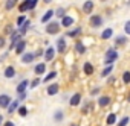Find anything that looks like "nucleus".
I'll return each instance as SVG.
<instances>
[{"label":"nucleus","mask_w":130,"mask_h":126,"mask_svg":"<svg viewBox=\"0 0 130 126\" xmlns=\"http://www.w3.org/2000/svg\"><path fill=\"white\" fill-rule=\"evenodd\" d=\"M55 15H57V17H60V18L66 17V14H64V9H63V8H58V9L55 11Z\"/></svg>","instance_id":"34"},{"label":"nucleus","mask_w":130,"mask_h":126,"mask_svg":"<svg viewBox=\"0 0 130 126\" xmlns=\"http://www.w3.org/2000/svg\"><path fill=\"white\" fill-rule=\"evenodd\" d=\"M19 11H20V12H26V11H29V0H25L23 3L19 5Z\"/></svg>","instance_id":"20"},{"label":"nucleus","mask_w":130,"mask_h":126,"mask_svg":"<svg viewBox=\"0 0 130 126\" xmlns=\"http://www.w3.org/2000/svg\"><path fill=\"white\" fill-rule=\"evenodd\" d=\"M124 32H125L127 35H130V20H128V21L124 24Z\"/></svg>","instance_id":"37"},{"label":"nucleus","mask_w":130,"mask_h":126,"mask_svg":"<svg viewBox=\"0 0 130 126\" xmlns=\"http://www.w3.org/2000/svg\"><path fill=\"white\" fill-rule=\"evenodd\" d=\"M19 99H20V100H23V99H26V93H22V94L19 96Z\"/></svg>","instance_id":"42"},{"label":"nucleus","mask_w":130,"mask_h":126,"mask_svg":"<svg viewBox=\"0 0 130 126\" xmlns=\"http://www.w3.org/2000/svg\"><path fill=\"white\" fill-rule=\"evenodd\" d=\"M75 50H77L80 55H83V53L86 52V47H84V44H83V43H77V44H75Z\"/></svg>","instance_id":"24"},{"label":"nucleus","mask_w":130,"mask_h":126,"mask_svg":"<svg viewBox=\"0 0 130 126\" xmlns=\"http://www.w3.org/2000/svg\"><path fill=\"white\" fill-rule=\"evenodd\" d=\"M54 118H55V121H61L63 120V111H55V114H54Z\"/></svg>","instance_id":"28"},{"label":"nucleus","mask_w":130,"mask_h":126,"mask_svg":"<svg viewBox=\"0 0 130 126\" xmlns=\"http://www.w3.org/2000/svg\"><path fill=\"white\" fill-rule=\"evenodd\" d=\"M78 34H81V27H77V29H74V30L68 32V35H69V37H72V38H74V37H77Z\"/></svg>","instance_id":"30"},{"label":"nucleus","mask_w":130,"mask_h":126,"mask_svg":"<svg viewBox=\"0 0 130 126\" xmlns=\"http://www.w3.org/2000/svg\"><path fill=\"white\" fill-rule=\"evenodd\" d=\"M93 2L92 0H87V2H84V5H83V12L84 14H90L92 11H93Z\"/></svg>","instance_id":"6"},{"label":"nucleus","mask_w":130,"mask_h":126,"mask_svg":"<svg viewBox=\"0 0 130 126\" xmlns=\"http://www.w3.org/2000/svg\"><path fill=\"white\" fill-rule=\"evenodd\" d=\"M89 24H90L92 27H100V26L103 24V18H101V15H92L90 20H89Z\"/></svg>","instance_id":"4"},{"label":"nucleus","mask_w":130,"mask_h":126,"mask_svg":"<svg viewBox=\"0 0 130 126\" xmlns=\"http://www.w3.org/2000/svg\"><path fill=\"white\" fill-rule=\"evenodd\" d=\"M110 103V97L109 96H101L100 99H98V105L100 106H107Z\"/></svg>","instance_id":"17"},{"label":"nucleus","mask_w":130,"mask_h":126,"mask_svg":"<svg viewBox=\"0 0 130 126\" xmlns=\"http://www.w3.org/2000/svg\"><path fill=\"white\" fill-rule=\"evenodd\" d=\"M58 88H60V87H58L57 82H55V84H51V85L47 87V94H49V96H55V94L58 93Z\"/></svg>","instance_id":"12"},{"label":"nucleus","mask_w":130,"mask_h":126,"mask_svg":"<svg viewBox=\"0 0 130 126\" xmlns=\"http://www.w3.org/2000/svg\"><path fill=\"white\" fill-rule=\"evenodd\" d=\"M80 102H81V94H80V93H75V94L71 97V102H69V103H71L72 106H77V105H80Z\"/></svg>","instance_id":"13"},{"label":"nucleus","mask_w":130,"mask_h":126,"mask_svg":"<svg viewBox=\"0 0 130 126\" xmlns=\"http://www.w3.org/2000/svg\"><path fill=\"white\" fill-rule=\"evenodd\" d=\"M71 126H78V124H77V123H72V124H71Z\"/></svg>","instance_id":"47"},{"label":"nucleus","mask_w":130,"mask_h":126,"mask_svg":"<svg viewBox=\"0 0 130 126\" xmlns=\"http://www.w3.org/2000/svg\"><path fill=\"white\" fill-rule=\"evenodd\" d=\"M55 76H57V73H55V72H51L49 75H46V76H44V79H43V82H49V81H51V79H54Z\"/></svg>","instance_id":"31"},{"label":"nucleus","mask_w":130,"mask_h":126,"mask_svg":"<svg viewBox=\"0 0 130 126\" xmlns=\"http://www.w3.org/2000/svg\"><path fill=\"white\" fill-rule=\"evenodd\" d=\"M106 121H107V124H113V123H116V115H115V114H109Z\"/></svg>","instance_id":"26"},{"label":"nucleus","mask_w":130,"mask_h":126,"mask_svg":"<svg viewBox=\"0 0 130 126\" xmlns=\"http://www.w3.org/2000/svg\"><path fill=\"white\" fill-rule=\"evenodd\" d=\"M54 55H55V49H54V47H49V49L46 50V53H44V59H46V61H52V59H54Z\"/></svg>","instance_id":"14"},{"label":"nucleus","mask_w":130,"mask_h":126,"mask_svg":"<svg viewBox=\"0 0 130 126\" xmlns=\"http://www.w3.org/2000/svg\"><path fill=\"white\" fill-rule=\"evenodd\" d=\"M34 72H35V75H43V73L46 72V66L43 64V62H40V64H37V66H35Z\"/></svg>","instance_id":"15"},{"label":"nucleus","mask_w":130,"mask_h":126,"mask_svg":"<svg viewBox=\"0 0 130 126\" xmlns=\"http://www.w3.org/2000/svg\"><path fill=\"white\" fill-rule=\"evenodd\" d=\"M17 2H19V0H6V3H5V9H6V11H11V9L17 5Z\"/></svg>","instance_id":"21"},{"label":"nucleus","mask_w":130,"mask_h":126,"mask_svg":"<svg viewBox=\"0 0 130 126\" xmlns=\"http://www.w3.org/2000/svg\"><path fill=\"white\" fill-rule=\"evenodd\" d=\"M113 82H115V78H113V76H110V78H109V84H113Z\"/></svg>","instance_id":"43"},{"label":"nucleus","mask_w":130,"mask_h":126,"mask_svg":"<svg viewBox=\"0 0 130 126\" xmlns=\"http://www.w3.org/2000/svg\"><path fill=\"white\" fill-rule=\"evenodd\" d=\"M57 50L60 53L66 52V40H64V38H58V41H57Z\"/></svg>","instance_id":"7"},{"label":"nucleus","mask_w":130,"mask_h":126,"mask_svg":"<svg viewBox=\"0 0 130 126\" xmlns=\"http://www.w3.org/2000/svg\"><path fill=\"white\" fill-rule=\"evenodd\" d=\"M9 105H11V97L8 94H0V108L6 109L9 108Z\"/></svg>","instance_id":"3"},{"label":"nucleus","mask_w":130,"mask_h":126,"mask_svg":"<svg viewBox=\"0 0 130 126\" xmlns=\"http://www.w3.org/2000/svg\"><path fill=\"white\" fill-rule=\"evenodd\" d=\"M40 82H41L40 79H34V81H31V84H29V85H31V88H35V87H37Z\"/></svg>","instance_id":"38"},{"label":"nucleus","mask_w":130,"mask_h":126,"mask_svg":"<svg viewBox=\"0 0 130 126\" xmlns=\"http://www.w3.org/2000/svg\"><path fill=\"white\" fill-rule=\"evenodd\" d=\"M127 102H130V93H128V96H127Z\"/></svg>","instance_id":"45"},{"label":"nucleus","mask_w":130,"mask_h":126,"mask_svg":"<svg viewBox=\"0 0 130 126\" xmlns=\"http://www.w3.org/2000/svg\"><path fill=\"white\" fill-rule=\"evenodd\" d=\"M28 27H29V21H28V20H26V23H25V24H23V26H22V27H20V32H19V34H20V35H22V37H23V35H25V34H26V30H28Z\"/></svg>","instance_id":"27"},{"label":"nucleus","mask_w":130,"mask_h":126,"mask_svg":"<svg viewBox=\"0 0 130 126\" xmlns=\"http://www.w3.org/2000/svg\"><path fill=\"white\" fill-rule=\"evenodd\" d=\"M3 126H15V124H14L12 121H5V123H3Z\"/></svg>","instance_id":"41"},{"label":"nucleus","mask_w":130,"mask_h":126,"mask_svg":"<svg viewBox=\"0 0 130 126\" xmlns=\"http://www.w3.org/2000/svg\"><path fill=\"white\" fill-rule=\"evenodd\" d=\"M25 23H26V18H25V15H20V17L17 18V26H19V27H22Z\"/></svg>","instance_id":"33"},{"label":"nucleus","mask_w":130,"mask_h":126,"mask_svg":"<svg viewBox=\"0 0 130 126\" xmlns=\"http://www.w3.org/2000/svg\"><path fill=\"white\" fill-rule=\"evenodd\" d=\"M5 34H6V35H14L15 32L12 30V26H9V24H8V26L5 27Z\"/></svg>","instance_id":"35"},{"label":"nucleus","mask_w":130,"mask_h":126,"mask_svg":"<svg viewBox=\"0 0 130 126\" xmlns=\"http://www.w3.org/2000/svg\"><path fill=\"white\" fill-rule=\"evenodd\" d=\"M54 14H55V12H54L52 9H49V11H47V12L41 17V23H49V20L54 17Z\"/></svg>","instance_id":"16"},{"label":"nucleus","mask_w":130,"mask_h":126,"mask_svg":"<svg viewBox=\"0 0 130 126\" xmlns=\"http://www.w3.org/2000/svg\"><path fill=\"white\" fill-rule=\"evenodd\" d=\"M125 43H127V37H122L121 35V37H116L115 38V46H124Z\"/></svg>","instance_id":"22"},{"label":"nucleus","mask_w":130,"mask_h":126,"mask_svg":"<svg viewBox=\"0 0 130 126\" xmlns=\"http://www.w3.org/2000/svg\"><path fill=\"white\" fill-rule=\"evenodd\" d=\"M3 46H5V38H3V37H0V49H2Z\"/></svg>","instance_id":"40"},{"label":"nucleus","mask_w":130,"mask_h":126,"mask_svg":"<svg viewBox=\"0 0 130 126\" xmlns=\"http://www.w3.org/2000/svg\"><path fill=\"white\" fill-rule=\"evenodd\" d=\"M72 24H74V18H72V17L66 15V17L61 18V26H64V27H71Z\"/></svg>","instance_id":"8"},{"label":"nucleus","mask_w":130,"mask_h":126,"mask_svg":"<svg viewBox=\"0 0 130 126\" xmlns=\"http://www.w3.org/2000/svg\"><path fill=\"white\" fill-rule=\"evenodd\" d=\"M122 82L124 84H130V72H124L122 73Z\"/></svg>","instance_id":"29"},{"label":"nucleus","mask_w":130,"mask_h":126,"mask_svg":"<svg viewBox=\"0 0 130 126\" xmlns=\"http://www.w3.org/2000/svg\"><path fill=\"white\" fill-rule=\"evenodd\" d=\"M25 49H26V41H19V44L15 46V53L17 55H23V52H25Z\"/></svg>","instance_id":"9"},{"label":"nucleus","mask_w":130,"mask_h":126,"mask_svg":"<svg viewBox=\"0 0 130 126\" xmlns=\"http://www.w3.org/2000/svg\"><path fill=\"white\" fill-rule=\"evenodd\" d=\"M112 70H113V67H112V66H107V67L101 72V76H103V78H107V76L112 73Z\"/></svg>","instance_id":"25"},{"label":"nucleus","mask_w":130,"mask_h":126,"mask_svg":"<svg viewBox=\"0 0 130 126\" xmlns=\"http://www.w3.org/2000/svg\"><path fill=\"white\" fill-rule=\"evenodd\" d=\"M60 26H61V23H58V21H51V23H47V26H46V34H49V35L58 34V32H60Z\"/></svg>","instance_id":"2"},{"label":"nucleus","mask_w":130,"mask_h":126,"mask_svg":"<svg viewBox=\"0 0 130 126\" xmlns=\"http://www.w3.org/2000/svg\"><path fill=\"white\" fill-rule=\"evenodd\" d=\"M37 6V0H29V11Z\"/></svg>","instance_id":"39"},{"label":"nucleus","mask_w":130,"mask_h":126,"mask_svg":"<svg viewBox=\"0 0 130 126\" xmlns=\"http://www.w3.org/2000/svg\"><path fill=\"white\" fill-rule=\"evenodd\" d=\"M2 120H3V117H2V115H0V124H2Z\"/></svg>","instance_id":"46"},{"label":"nucleus","mask_w":130,"mask_h":126,"mask_svg":"<svg viewBox=\"0 0 130 126\" xmlns=\"http://www.w3.org/2000/svg\"><path fill=\"white\" fill-rule=\"evenodd\" d=\"M34 59H35V53H32V52H28V53L22 55V62L23 64H31Z\"/></svg>","instance_id":"5"},{"label":"nucleus","mask_w":130,"mask_h":126,"mask_svg":"<svg viewBox=\"0 0 130 126\" xmlns=\"http://www.w3.org/2000/svg\"><path fill=\"white\" fill-rule=\"evenodd\" d=\"M3 75H5V78H8V79H11V78H14L15 76V69L14 67H6L5 69V72H3Z\"/></svg>","instance_id":"11"},{"label":"nucleus","mask_w":130,"mask_h":126,"mask_svg":"<svg viewBox=\"0 0 130 126\" xmlns=\"http://www.w3.org/2000/svg\"><path fill=\"white\" fill-rule=\"evenodd\" d=\"M128 121H130V118H128V117H122V118L118 121V126H127V124H128Z\"/></svg>","instance_id":"32"},{"label":"nucleus","mask_w":130,"mask_h":126,"mask_svg":"<svg viewBox=\"0 0 130 126\" xmlns=\"http://www.w3.org/2000/svg\"><path fill=\"white\" fill-rule=\"evenodd\" d=\"M116 59H118V52L115 49H109L104 55V62L107 66H112V62H115Z\"/></svg>","instance_id":"1"},{"label":"nucleus","mask_w":130,"mask_h":126,"mask_svg":"<svg viewBox=\"0 0 130 126\" xmlns=\"http://www.w3.org/2000/svg\"><path fill=\"white\" fill-rule=\"evenodd\" d=\"M83 70H84L86 75H92L93 73V66L90 64V62H86V64L83 66Z\"/></svg>","instance_id":"19"},{"label":"nucleus","mask_w":130,"mask_h":126,"mask_svg":"<svg viewBox=\"0 0 130 126\" xmlns=\"http://www.w3.org/2000/svg\"><path fill=\"white\" fill-rule=\"evenodd\" d=\"M112 35H113V30H112L110 27H107V29H104V32L101 34V38H103V40H109V38H112Z\"/></svg>","instance_id":"18"},{"label":"nucleus","mask_w":130,"mask_h":126,"mask_svg":"<svg viewBox=\"0 0 130 126\" xmlns=\"http://www.w3.org/2000/svg\"><path fill=\"white\" fill-rule=\"evenodd\" d=\"M101 2H106V0H101Z\"/></svg>","instance_id":"48"},{"label":"nucleus","mask_w":130,"mask_h":126,"mask_svg":"<svg viewBox=\"0 0 130 126\" xmlns=\"http://www.w3.org/2000/svg\"><path fill=\"white\" fill-rule=\"evenodd\" d=\"M19 114H20L22 117H25V115L28 114V109H26V106H20V108H19Z\"/></svg>","instance_id":"36"},{"label":"nucleus","mask_w":130,"mask_h":126,"mask_svg":"<svg viewBox=\"0 0 130 126\" xmlns=\"http://www.w3.org/2000/svg\"><path fill=\"white\" fill-rule=\"evenodd\" d=\"M20 106H19V100H14V102H11V105H9V108H8V112L11 114V112H14L15 109H19Z\"/></svg>","instance_id":"23"},{"label":"nucleus","mask_w":130,"mask_h":126,"mask_svg":"<svg viewBox=\"0 0 130 126\" xmlns=\"http://www.w3.org/2000/svg\"><path fill=\"white\" fill-rule=\"evenodd\" d=\"M29 85V81H22L19 85H17V93L22 94V93H26V88Z\"/></svg>","instance_id":"10"},{"label":"nucleus","mask_w":130,"mask_h":126,"mask_svg":"<svg viewBox=\"0 0 130 126\" xmlns=\"http://www.w3.org/2000/svg\"><path fill=\"white\" fill-rule=\"evenodd\" d=\"M43 2H44V3H51V2H52V0H43Z\"/></svg>","instance_id":"44"}]
</instances>
